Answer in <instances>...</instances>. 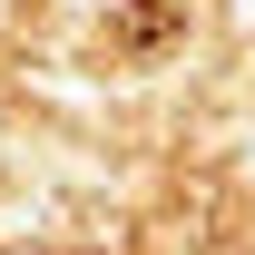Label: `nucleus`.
<instances>
[{
    "instance_id": "nucleus-1",
    "label": "nucleus",
    "mask_w": 255,
    "mask_h": 255,
    "mask_svg": "<svg viewBox=\"0 0 255 255\" xmlns=\"http://www.w3.org/2000/svg\"><path fill=\"white\" fill-rule=\"evenodd\" d=\"M167 30H177V0H137V10L118 20V39H128V49H147V39H167Z\"/></svg>"
}]
</instances>
